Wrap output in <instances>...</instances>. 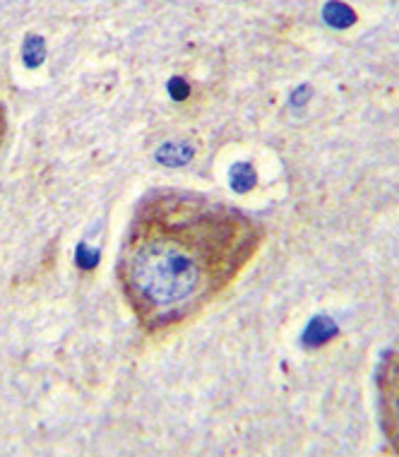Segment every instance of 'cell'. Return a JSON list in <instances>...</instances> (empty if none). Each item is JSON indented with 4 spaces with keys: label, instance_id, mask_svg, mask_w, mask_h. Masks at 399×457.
Instances as JSON below:
<instances>
[{
    "label": "cell",
    "instance_id": "cell-1",
    "mask_svg": "<svg viewBox=\"0 0 399 457\" xmlns=\"http://www.w3.org/2000/svg\"><path fill=\"white\" fill-rule=\"evenodd\" d=\"M265 231L238 207L190 190L142 197L118 253V284L149 335L190 323L245 272Z\"/></svg>",
    "mask_w": 399,
    "mask_h": 457
},
{
    "label": "cell",
    "instance_id": "cell-2",
    "mask_svg": "<svg viewBox=\"0 0 399 457\" xmlns=\"http://www.w3.org/2000/svg\"><path fill=\"white\" fill-rule=\"evenodd\" d=\"M378 387V414L383 434L399 457V345L383 354L376 370Z\"/></svg>",
    "mask_w": 399,
    "mask_h": 457
},
{
    "label": "cell",
    "instance_id": "cell-3",
    "mask_svg": "<svg viewBox=\"0 0 399 457\" xmlns=\"http://www.w3.org/2000/svg\"><path fill=\"white\" fill-rule=\"evenodd\" d=\"M5 135H8V113H5V106L0 104V147L5 142Z\"/></svg>",
    "mask_w": 399,
    "mask_h": 457
}]
</instances>
